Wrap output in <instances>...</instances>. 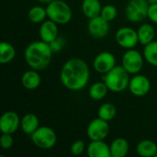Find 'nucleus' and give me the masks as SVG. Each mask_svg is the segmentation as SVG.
<instances>
[{
    "instance_id": "1",
    "label": "nucleus",
    "mask_w": 157,
    "mask_h": 157,
    "mask_svg": "<svg viewBox=\"0 0 157 157\" xmlns=\"http://www.w3.org/2000/svg\"><path fill=\"white\" fill-rule=\"evenodd\" d=\"M90 71L87 63L80 58L66 61L60 72V79L64 87L71 91L84 89L89 81Z\"/></svg>"
},
{
    "instance_id": "2",
    "label": "nucleus",
    "mask_w": 157,
    "mask_h": 157,
    "mask_svg": "<svg viewBox=\"0 0 157 157\" xmlns=\"http://www.w3.org/2000/svg\"><path fill=\"white\" fill-rule=\"evenodd\" d=\"M52 53L50 44L40 40L33 41L27 46L24 57L27 64L31 69L42 71L50 65Z\"/></svg>"
},
{
    "instance_id": "3",
    "label": "nucleus",
    "mask_w": 157,
    "mask_h": 157,
    "mask_svg": "<svg viewBox=\"0 0 157 157\" xmlns=\"http://www.w3.org/2000/svg\"><path fill=\"white\" fill-rule=\"evenodd\" d=\"M102 80L113 93H121L129 87L130 74L122 65H116L107 74L103 75Z\"/></svg>"
},
{
    "instance_id": "4",
    "label": "nucleus",
    "mask_w": 157,
    "mask_h": 157,
    "mask_svg": "<svg viewBox=\"0 0 157 157\" xmlns=\"http://www.w3.org/2000/svg\"><path fill=\"white\" fill-rule=\"evenodd\" d=\"M47 17L58 25H64L71 21L73 11L71 6L63 0H53L46 6Z\"/></svg>"
},
{
    "instance_id": "5",
    "label": "nucleus",
    "mask_w": 157,
    "mask_h": 157,
    "mask_svg": "<svg viewBox=\"0 0 157 157\" xmlns=\"http://www.w3.org/2000/svg\"><path fill=\"white\" fill-rule=\"evenodd\" d=\"M30 139L38 148L48 150L56 144L57 135L51 127L40 126L30 135Z\"/></svg>"
},
{
    "instance_id": "6",
    "label": "nucleus",
    "mask_w": 157,
    "mask_h": 157,
    "mask_svg": "<svg viewBox=\"0 0 157 157\" xmlns=\"http://www.w3.org/2000/svg\"><path fill=\"white\" fill-rule=\"evenodd\" d=\"M149 6L147 0H130L125 9L127 19L133 23L144 20L148 16Z\"/></svg>"
},
{
    "instance_id": "7",
    "label": "nucleus",
    "mask_w": 157,
    "mask_h": 157,
    "mask_svg": "<svg viewBox=\"0 0 157 157\" xmlns=\"http://www.w3.org/2000/svg\"><path fill=\"white\" fill-rule=\"evenodd\" d=\"M144 54L133 49L127 50L121 58V65L130 75H137L141 72L144 62Z\"/></svg>"
},
{
    "instance_id": "8",
    "label": "nucleus",
    "mask_w": 157,
    "mask_h": 157,
    "mask_svg": "<svg viewBox=\"0 0 157 157\" xmlns=\"http://www.w3.org/2000/svg\"><path fill=\"white\" fill-rule=\"evenodd\" d=\"M109 121L100 118L94 119L90 121L86 129V135L91 141H102L105 140L109 133Z\"/></svg>"
},
{
    "instance_id": "9",
    "label": "nucleus",
    "mask_w": 157,
    "mask_h": 157,
    "mask_svg": "<svg viewBox=\"0 0 157 157\" xmlns=\"http://www.w3.org/2000/svg\"><path fill=\"white\" fill-rule=\"evenodd\" d=\"M116 42L123 49H133L139 43L137 30L130 27H122L119 29L115 34Z\"/></svg>"
},
{
    "instance_id": "10",
    "label": "nucleus",
    "mask_w": 157,
    "mask_h": 157,
    "mask_svg": "<svg viewBox=\"0 0 157 157\" xmlns=\"http://www.w3.org/2000/svg\"><path fill=\"white\" fill-rule=\"evenodd\" d=\"M116 66V58L110 52H101L94 59V69L101 74L105 75Z\"/></svg>"
},
{
    "instance_id": "11",
    "label": "nucleus",
    "mask_w": 157,
    "mask_h": 157,
    "mask_svg": "<svg viewBox=\"0 0 157 157\" xmlns=\"http://www.w3.org/2000/svg\"><path fill=\"white\" fill-rule=\"evenodd\" d=\"M87 29L89 34L95 39H103L105 38L109 31V21L103 18L101 16L90 18L87 23Z\"/></svg>"
},
{
    "instance_id": "12",
    "label": "nucleus",
    "mask_w": 157,
    "mask_h": 157,
    "mask_svg": "<svg viewBox=\"0 0 157 157\" xmlns=\"http://www.w3.org/2000/svg\"><path fill=\"white\" fill-rule=\"evenodd\" d=\"M128 88L132 95L136 97H144L149 93L151 89V82L147 76L137 74L131 78Z\"/></svg>"
},
{
    "instance_id": "13",
    "label": "nucleus",
    "mask_w": 157,
    "mask_h": 157,
    "mask_svg": "<svg viewBox=\"0 0 157 157\" xmlns=\"http://www.w3.org/2000/svg\"><path fill=\"white\" fill-rule=\"evenodd\" d=\"M21 120L15 111H6L0 118V131L2 133H15L20 128Z\"/></svg>"
},
{
    "instance_id": "14",
    "label": "nucleus",
    "mask_w": 157,
    "mask_h": 157,
    "mask_svg": "<svg viewBox=\"0 0 157 157\" xmlns=\"http://www.w3.org/2000/svg\"><path fill=\"white\" fill-rule=\"evenodd\" d=\"M39 34L41 40L47 43H51L59 36L58 24L49 18L44 20L42 23H40Z\"/></svg>"
},
{
    "instance_id": "15",
    "label": "nucleus",
    "mask_w": 157,
    "mask_h": 157,
    "mask_svg": "<svg viewBox=\"0 0 157 157\" xmlns=\"http://www.w3.org/2000/svg\"><path fill=\"white\" fill-rule=\"evenodd\" d=\"M87 155L89 157H110V147L102 141H91L88 144Z\"/></svg>"
},
{
    "instance_id": "16",
    "label": "nucleus",
    "mask_w": 157,
    "mask_h": 157,
    "mask_svg": "<svg viewBox=\"0 0 157 157\" xmlns=\"http://www.w3.org/2000/svg\"><path fill=\"white\" fill-rule=\"evenodd\" d=\"M21 83H22V86L26 89L34 90L40 86L41 83V78L37 70L31 69V70L26 71L23 74L21 77Z\"/></svg>"
},
{
    "instance_id": "17",
    "label": "nucleus",
    "mask_w": 157,
    "mask_h": 157,
    "mask_svg": "<svg viewBox=\"0 0 157 157\" xmlns=\"http://www.w3.org/2000/svg\"><path fill=\"white\" fill-rule=\"evenodd\" d=\"M39 127V119L34 113H27L22 117L20 128L25 134L30 136Z\"/></svg>"
},
{
    "instance_id": "18",
    "label": "nucleus",
    "mask_w": 157,
    "mask_h": 157,
    "mask_svg": "<svg viewBox=\"0 0 157 157\" xmlns=\"http://www.w3.org/2000/svg\"><path fill=\"white\" fill-rule=\"evenodd\" d=\"M102 6L99 0H83L82 11L88 19L100 16Z\"/></svg>"
},
{
    "instance_id": "19",
    "label": "nucleus",
    "mask_w": 157,
    "mask_h": 157,
    "mask_svg": "<svg viewBox=\"0 0 157 157\" xmlns=\"http://www.w3.org/2000/svg\"><path fill=\"white\" fill-rule=\"evenodd\" d=\"M137 33H138L139 42L142 45L145 46L150 42H152L153 40H155L154 39L155 37V29L154 26L151 24L145 23L141 25L137 29Z\"/></svg>"
},
{
    "instance_id": "20",
    "label": "nucleus",
    "mask_w": 157,
    "mask_h": 157,
    "mask_svg": "<svg viewBox=\"0 0 157 157\" xmlns=\"http://www.w3.org/2000/svg\"><path fill=\"white\" fill-rule=\"evenodd\" d=\"M109 147L111 157H125L129 152V143L124 138H116Z\"/></svg>"
},
{
    "instance_id": "21",
    "label": "nucleus",
    "mask_w": 157,
    "mask_h": 157,
    "mask_svg": "<svg viewBox=\"0 0 157 157\" xmlns=\"http://www.w3.org/2000/svg\"><path fill=\"white\" fill-rule=\"evenodd\" d=\"M136 152L142 157H155L157 153V144L151 140H143L138 143Z\"/></svg>"
},
{
    "instance_id": "22",
    "label": "nucleus",
    "mask_w": 157,
    "mask_h": 157,
    "mask_svg": "<svg viewBox=\"0 0 157 157\" xmlns=\"http://www.w3.org/2000/svg\"><path fill=\"white\" fill-rule=\"evenodd\" d=\"M109 90V89L107 86L106 83L102 80V81L96 82L93 85H91L88 90V94H89V97L93 100L99 101L107 96Z\"/></svg>"
},
{
    "instance_id": "23",
    "label": "nucleus",
    "mask_w": 157,
    "mask_h": 157,
    "mask_svg": "<svg viewBox=\"0 0 157 157\" xmlns=\"http://www.w3.org/2000/svg\"><path fill=\"white\" fill-rule=\"evenodd\" d=\"M16 56L15 47L6 41H2L0 44V63L6 64L14 60Z\"/></svg>"
},
{
    "instance_id": "24",
    "label": "nucleus",
    "mask_w": 157,
    "mask_h": 157,
    "mask_svg": "<svg viewBox=\"0 0 157 157\" xmlns=\"http://www.w3.org/2000/svg\"><path fill=\"white\" fill-rule=\"evenodd\" d=\"M28 17L29 21H31L32 23H35V24L42 23L48 17L46 7H43L41 6H32L28 12Z\"/></svg>"
},
{
    "instance_id": "25",
    "label": "nucleus",
    "mask_w": 157,
    "mask_h": 157,
    "mask_svg": "<svg viewBox=\"0 0 157 157\" xmlns=\"http://www.w3.org/2000/svg\"><path fill=\"white\" fill-rule=\"evenodd\" d=\"M143 54L149 64L157 67V40H153L149 44L145 45Z\"/></svg>"
},
{
    "instance_id": "26",
    "label": "nucleus",
    "mask_w": 157,
    "mask_h": 157,
    "mask_svg": "<svg viewBox=\"0 0 157 157\" xmlns=\"http://www.w3.org/2000/svg\"><path fill=\"white\" fill-rule=\"evenodd\" d=\"M98 114V118L109 122L116 117L117 108L111 103H104L99 107Z\"/></svg>"
},
{
    "instance_id": "27",
    "label": "nucleus",
    "mask_w": 157,
    "mask_h": 157,
    "mask_svg": "<svg viewBox=\"0 0 157 157\" xmlns=\"http://www.w3.org/2000/svg\"><path fill=\"white\" fill-rule=\"evenodd\" d=\"M117 15H118L117 7L113 5L104 6L101 9V13H100V16L103 18H105L106 20H108L109 22L114 20L117 17Z\"/></svg>"
},
{
    "instance_id": "28",
    "label": "nucleus",
    "mask_w": 157,
    "mask_h": 157,
    "mask_svg": "<svg viewBox=\"0 0 157 157\" xmlns=\"http://www.w3.org/2000/svg\"><path fill=\"white\" fill-rule=\"evenodd\" d=\"M14 144V138L10 133H2L0 137V145L3 149L8 150Z\"/></svg>"
},
{
    "instance_id": "29",
    "label": "nucleus",
    "mask_w": 157,
    "mask_h": 157,
    "mask_svg": "<svg viewBox=\"0 0 157 157\" xmlns=\"http://www.w3.org/2000/svg\"><path fill=\"white\" fill-rule=\"evenodd\" d=\"M85 148H86V145H85L84 141H82V140H76L71 145L70 151H71V154L73 155L77 156V155H82L84 153Z\"/></svg>"
},
{
    "instance_id": "30",
    "label": "nucleus",
    "mask_w": 157,
    "mask_h": 157,
    "mask_svg": "<svg viewBox=\"0 0 157 157\" xmlns=\"http://www.w3.org/2000/svg\"><path fill=\"white\" fill-rule=\"evenodd\" d=\"M50 46H51V49L53 53L55 52H61L63 48H64V45H65V40L63 37L61 36H58L53 41H52L51 43H49Z\"/></svg>"
},
{
    "instance_id": "31",
    "label": "nucleus",
    "mask_w": 157,
    "mask_h": 157,
    "mask_svg": "<svg viewBox=\"0 0 157 157\" xmlns=\"http://www.w3.org/2000/svg\"><path fill=\"white\" fill-rule=\"evenodd\" d=\"M147 17L155 24H157V4H150Z\"/></svg>"
},
{
    "instance_id": "32",
    "label": "nucleus",
    "mask_w": 157,
    "mask_h": 157,
    "mask_svg": "<svg viewBox=\"0 0 157 157\" xmlns=\"http://www.w3.org/2000/svg\"><path fill=\"white\" fill-rule=\"evenodd\" d=\"M38 2H40V3H41V4H45V5H48L49 3H51L52 1H53V0H37Z\"/></svg>"
},
{
    "instance_id": "33",
    "label": "nucleus",
    "mask_w": 157,
    "mask_h": 157,
    "mask_svg": "<svg viewBox=\"0 0 157 157\" xmlns=\"http://www.w3.org/2000/svg\"><path fill=\"white\" fill-rule=\"evenodd\" d=\"M149 4H157V0H147Z\"/></svg>"
},
{
    "instance_id": "34",
    "label": "nucleus",
    "mask_w": 157,
    "mask_h": 157,
    "mask_svg": "<svg viewBox=\"0 0 157 157\" xmlns=\"http://www.w3.org/2000/svg\"><path fill=\"white\" fill-rule=\"evenodd\" d=\"M155 157H157V153H156V154H155Z\"/></svg>"
},
{
    "instance_id": "35",
    "label": "nucleus",
    "mask_w": 157,
    "mask_h": 157,
    "mask_svg": "<svg viewBox=\"0 0 157 157\" xmlns=\"http://www.w3.org/2000/svg\"><path fill=\"white\" fill-rule=\"evenodd\" d=\"M20 1H23V0H20Z\"/></svg>"
}]
</instances>
